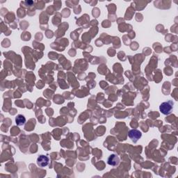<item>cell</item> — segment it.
I'll return each instance as SVG.
<instances>
[{
  "label": "cell",
  "mask_w": 178,
  "mask_h": 178,
  "mask_svg": "<svg viewBox=\"0 0 178 178\" xmlns=\"http://www.w3.org/2000/svg\"><path fill=\"white\" fill-rule=\"evenodd\" d=\"M26 123V118L23 115L19 114L15 118V123L18 126H23Z\"/></svg>",
  "instance_id": "5"
},
{
  "label": "cell",
  "mask_w": 178,
  "mask_h": 178,
  "mask_svg": "<svg viewBox=\"0 0 178 178\" xmlns=\"http://www.w3.org/2000/svg\"><path fill=\"white\" fill-rule=\"evenodd\" d=\"M128 136L134 143H136L141 138L142 133L138 130H131L128 133Z\"/></svg>",
  "instance_id": "2"
},
{
  "label": "cell",
  "mask_w": 178,
  "mask_h": 178,
  "mask_svg": "<svg viewBox=\"0 0 178 178\" xmlns=\"http://www.w3.org/2000/svg\"><path fill=\"white\" fill-rule=\"evenodd\" d=\"M107 163L109 165H112V166H115L120 163V159L118 156L116 155H111L107 159Z\"/></svg>",
  "instance_id": "4"
},
{
  "label": "cell",
  "mask_w": 178,
  "mask_h": 178,
  "mask_svg": "<svg viewBox=\"0 0 178 178\" xmlns=\"http://www.w3.org/2000/svg\"><path fill=\"white\" fill-rule=\"evenodd\" d=\"M49 164V158L45 155H41L37 159V164L39 167H45Z\"/></svg>",
  "instance_id": "3"
},
{
  "label": "cell",
  "mask_w": 178,
  "mask_h": 178,
  "mask_svg": "<svg viewBox=\"0 0 178 178\" xmlns=\"http://www.w3.org/2000/svg\"><path fill=\"white\" fill-rule=\"evenodd\" d=\"M173 109V101H168L161 103L159 106V110L164 115L170 114Z\"/></svg>",
  "instance_id": "1"
}]
</instances>
